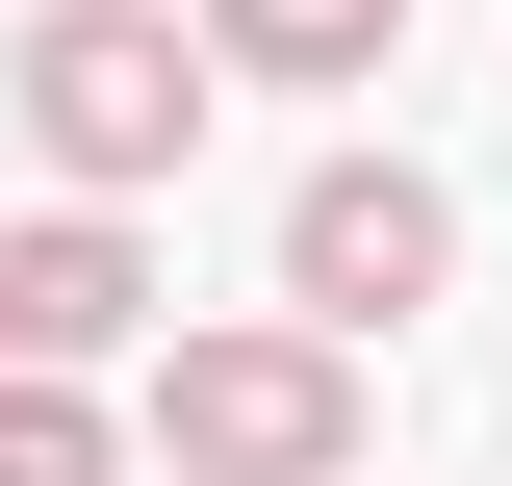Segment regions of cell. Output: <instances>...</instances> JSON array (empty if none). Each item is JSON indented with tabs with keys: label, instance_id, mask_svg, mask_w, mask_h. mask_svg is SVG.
<instances>
[{
	"label": "cell",
	"instance_id": "6da1fadb",
	"mask_svg": "<svg viewBox=\"0 0 512 486\" xmlns=\"http://www.w3.org/2000/svg\"><path fill=\"white\" fill-rule=\"evenodd\" d=\"M0 103H26L52 205H103V231H128V180H180V154H205V26H180V0H26Z\"/></svg>",
	"mask_w": 512,
	"mask_h": 486
},
{
	"label": "cell",
	"instance_id": "7a4b0ae2",
	"mask_svg": "<svg viewBox=\"0 0 512 486\" xmlns=\"http://www.w3.org/2000/svg\"><path fill=\"white\" fill-rule=\"evenodd\" d=\"M154 461L180 486H359V359L333 333H154Z\"/></svg>",
	"mask_w": 512,
	"mask_h": 486
},
{
	"label": "cell",
	"instance_id": "3957f363",
	"mask_svg": "<svg viewBox=\"0 0 512 486\" xmlns=\"http://www.w3.org/2000/svg\"><path fill=\"white\" fill-rule=\"evenodd\" d=\"M436 282H461V205L410 180V154H308V180H282V333L359 359V333H410Z\"/></svg>",
	"mask_w": 512,
	"mask_h": 486
},
{
	"label": "cell",
	"instance_id": "277c9868",
	"mask_svg": "<svg viewBox=\"0 0 512 486\" xmlns=\"http://www.w3.org/2000/svg\"><path fill=\"white\" fill-rule=\"evenodd\" d=\"M103 359H154V256L103 205H26L0 231V384H103Z\"/></svg>",
	"mask_w": 512,
	"mask_h": 486
},
{
	"label": "cell",
	"instance_id": "5b68a950",
	"mask_svg": "<svg viewBox=\"0 0 512 486\" xmlns=\"http://www.w3.org/2000/svg\"><path fill=\"white\" fill-rule=\"evenodd\" d=\"M384 52H410V0H205V77H282V103H333Z\"/></svg>",
	"mask_w": 512,
	"mask_h": 486
},
{
	"label": "cell",
	"instance_id": "8992f818",
	"mask_svg": "<svg viewBox=\"0 0 512 486\" xmlns=\"http://www.w3.org/2000/svg\"><path fill=\"white\" fill-rule=\"evenodd\" d=\"M0 486H128V435H103V384H0Z\"/></svg>",
	"mask_w": 512,
	"mask_h": 486
}]
</instances>
